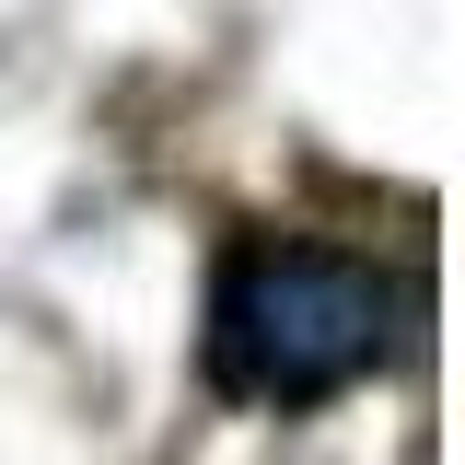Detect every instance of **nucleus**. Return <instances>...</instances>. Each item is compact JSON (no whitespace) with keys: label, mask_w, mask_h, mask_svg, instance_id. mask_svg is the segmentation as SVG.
<instances>
[{"label":"nucleus","mask_w":465,"mask_h":465,"mask_svg":"<svg viewBox=\"0 0 465 465\" xmlns=\"http://www.w3.org/2000/svg\"><path fill=\"white\" fill-rule=\"evenodd\" d=\"M210 384L244 407H326L361 372H384L396 349V280L349 244H302V232H244L210 280Z\"/></svg>","instance_id":"1"}]
</instances>
